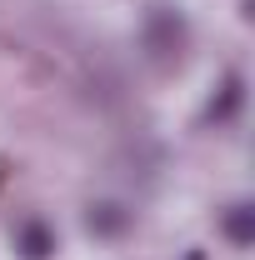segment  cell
<instances>
[{"mask_svg":"<svg viewBox=\"0 0 255 260\" xmlns=\"http://www.w3.org/2000/svg\"><path fill=\"white\" fill-rule=\"evenodd\" d=\"M220 230H225V240H230L235 250H250V245H255V205H250V200L230 205L225 220H220Z\"/></svg>","mask_w":255,"mask_h":260,"instance_id":"4","label":"cell"},{"mask_svg":"<svg viewBox=\"0 0 255 260\" xmlns=\"http://www.w3.org/2000/svg\"><path fill=\"white\" fill-rule=\"evenodd\" d=\"M140 45H145V55L155 65H180L185 50H190V25H185V15L170 10V5H150V10H145V25H140Z\"/></svg>","mask_w":255,"mask_h":260,"instance_id":"1","label":"cell"},{"mask_svg":"<svg viewBox=\"0 0 255 260\" xmlns=\"http://www.w3.org/2000/svg\"><path fill=\"white\" fill-rule=\"evenodd\" d=\"M185 260H205V255H200V250H190V255H185Z\"/></svg>","mask_w":255,"mask_h":260,"instance_id":"6","label":"cell"},{"mask_svg":"<svg viewBox=\"0 0 255 260\" xmlns=\"http://www.w3.org/2000/svg\"><path fill=\"white\" fill-rule=\"evenodd\" d=\"M240 105H245V75L230 70L220 80V90L210 95V105H205V125H230V120L240 115Z\"/></svg>","mask_w":255,"mask_h":260,"instance_id":"2","label":"cell"},{"mask_svg":"<svg viewBox=\"0 0 255 260\" xmlns=\"http://www.w3.org/2000/svg\"><path fill=\"white\" fill-rule=\"evenodd\" d=\"M15 250H20V260H50L55 255V230L45 220H20L15 225Z\"/></svg>","mask_w":255,"mask_h":260,"instance_id":"3","label":"cell"},{"mask_svg":"<svg viewBox=\"0 0 255 260\" xmlns=\"http://www.w3.org/2000/svg\"><path fill=\"white\" fill-rule=\"evenodd\" d=\"M85 225L95 230V235H125L130 230V210L115 205V200H95V205L85 210Z\"/></svg>","mask_w":255,"mask_h":260,"instance_id":"5","label":"cell"}]
</instances>
